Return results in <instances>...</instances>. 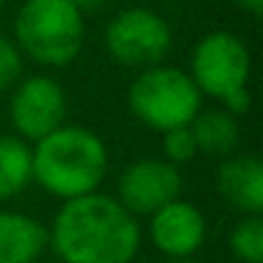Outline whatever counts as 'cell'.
<instances>
[{"label":"cell","mask_w":263,"mask_h":263,"mask_svg":"<svg viewBox=\"0 0 263 263\" xmlns=\"http://www.w3.org/2000/svg\"><path fill=\"white\" fill-rule=\"evenodd\" d=\"M8 93V119L24 142L34 145L67 124V90L57 78L34 72L21 78Z\"/></svg>","instance_id":"obj_7"},{"label":"cell","mask_w":263,"mask_h":263,"mask_svg":"<svg viewBox=\"0 0 263 263\" xmlns=\"http://www.w3.org/2000/svg\"><path fill=\"white\" fill-rule=\"evenodd\" d=\"M196 155H199V147H196L191 126H178V129L163 132V160L181 168V165L194 163Z\"/></svg>","instance_id":"obj_15"},{"label":"cell","mask_w":263,"mask_h":263,"mask_svg":"<svg viewBox=\"0 0 263 263\" xmlns=\"http://www.w3.org/2000/svg\"><path fill=\"white\" fill-rule=\"evenodd\" d=\"M24 72V57L11 36L0 34V93H8Z\"/></svg>","instance_id":"obj_16"},{"label":"cell","mask_w":263,"mask_h":263,"mask_svg":"<svg viewBox=\"0 0 263 263\" xmlns=\"http://www.w3.org/2000/svg\"><path fill=\"white\" fill-rule=\"evenodd\" d=\"M103 49L119 67L147 70L163 65L173 49V29L158 11L129 6L114 13L103 29Z\"/></svg>","instance_id":"obj_5"},{"label":"cell","mask_w":263,"mask_h":263,"mask_svg":"<svg viewBox=\"0 0 263 263\" xmlns=\"http://www.w3.org/2000/svg\"><path fill=\"white\" fill-rule=\"evenodd\" d=\"M201 101L204 96L189 70L165 62L140 70L126 88L129 114L160 135L168 129L189 126L201 111Z\"/></svg>","instance_id":"obj_4"},{"label":"cell","mask_w":263,"mask_h":263,"mask_svg":"<svg viewBox=\"0 0 263 263\" xmlns=\"http://www.w3.org/2000/svg\"><path fill=\"white\" fill-rule=\"evenodd\" d=\"M235 3L250 18H260V13H263V0H235Z\"/></svg>","instance_id":"obj_18"},{"label":"cell","mask_w":263,"mask_h":263,"mask_svg":"<svg viewBox=\"0 0 263 263\" xmlns=\"http://www.w3.org/2000/svg\"><path fill=\"white\" fill-rule=\"evenodd\" d=\"M227 245L240 263H263V214H242L230 230Z\"/></svg>","instance_id":"obj_14"},{"label":"cell","mask_w":263,"mask_h":263,"mask_svg":"<svg viewBox=\"0 0 263 263\" xmlns=\"http://www.w3.org/2000/svg\"><path fill=\"white\" fill-rule=\"evenodd\" d=\"M219 103H222L219 108H224V111H227V114H232L235 119H242V116H248V111H250V103H253L250 88H240V90L230 93L227 98H222Z\"/></svg>","instance_id":"obj_17"},{"label":"cell","mask_w":263,"mask_h":263,"mask_svg":"<svg viewBox=\"0 0 263 263\" xmlns=\"http://www.w3.org/2000/svg\"><path fill=\"white\" fill-rule=\"evenodd\" d=\"M209 235V222L204 212L186 201L176 199L147 217V237L155 250L173 260H186L196 255Z\"/></svg>","instance_id":"obj_9"},{"label":"cell","mask_w":263,"mask_h":263,"mask_svg":"<svg viewBox=\"0 0 263 263\" xmlns=\"http://www.w3.org/2000/svg\"><path fill=\"white\" fill-rule=\"evenodd\" d=\"M199 153L212 158H227L240 147V121L224 108H201L196 119L189 124Z\"/></svg>","instance_id":"obj_12"},{"label":"cell","mask_w":263,"mask_h":263,"mask_svg":"<svg viewBox=\"0 0 263 263\" xmlns=\"http://www.w3.org/2000/svg\"><path fill=\"white\" fill-rule=\"evenodd\" d=\"M183 173L163 158H140L129 163L116 178V201L140 217H150L165 204L181 199Z\"/></svg>","instance_id":"obj_8"},{"label":"cell","mask_w":263,"mask_h":263,"mask_svg":"<svg viewBox=\"0 0 263 263\" xmlns=\"http://www.w3.org/2000/svg\"><path fill=\"white\" fill-rule=\"evenodd\" d=\"M219 199L240 214L263 212V163L253 153H232L214 171Z\"/></svg>","instance_id":"obj_10"},{"label":"cell","mask_w":263,"mask_h":263,"mask_svg":"<svg viewBox=\"0 0 263 263\" xmlns=\"http://www.w3.org/2000/svg\"><path fill=\"white\" fill-rule=\"evenodd\" d=\"M72 3H75L78 11L85 16V13H96V11L106 8V6H108V0H72Z\"/></svg>","instance_id":"obj_19"},{"label":"cell","mask_w":263,"mask_h":263,"mask_svg":"<svg viewBox=\"0 0 263 263\" xmlns=\"http://www.w3.org/2000/svg\"><path fill=\"white\" fill-rule=\"evenodd\" d=\"M253 72V57L248 44L227 29H217L204 34L194 49L189 62V75L209 98H227L230 93L248 88Z\"/></svg>","instance_id":"obj_6"},{"label":"cell","mask_w":263,"mask_h":263,"mask_svg":"<svg viewBox=\"0 0 263 263\" xmlns=\"http://www.w3.org/2000/svg\"><path fill=\"white\" fill-rule=\"evenodd\" d=\"M34 183L60 201L93 191L108 176V147L98 132L80 124H62L31 145Z\"/></svg>","instance_id":"obj_2"},{"label":"cell","mask_w":263,"mask_h":263,"mask_svg":"<svg viewBox=\"0 0 263 263\" xmlns=\"http://www.w3.org/2000/svg\"><path fill=\"white\" fill-rule=\"evenodd\" d=\"M3 6H6V0H0V13H3Z\"/></svg>","instance_id":"obj_20"},{"label":"cell","mask_w":263,"mask_h":263,"mask_svg":"<svg viewBox=\"0 0 263 263\" xmlns=\"http://www.w3.org/2000/svg\"><path fill=\"white\" fill-rule=\"evenodd\" d=\"M47 235L62 263H132L142 248L140 219L103 191L62 201Z\"/></svg>","instance_id":"obj_1"},{"label":"cell","mask_w":263,"mask_h":263,"mask_svg":"<svg viewBox=\"0 0 263 263\" xmlns=\"http://www.w3.org/2000/svg\"><path fill=\"white\" fill-rule=\"evenodd\" d=\"M49 248L47 227L18 209H0V263H36Z\"/></svg>","instance_id":"obj_11"},{"label":"cell","mask_w":263,"mask_h":263,"mask_svg":"<svg viewBox=\"0 0 263 263\" xmlns=\"http://www.w3.org/2000/svg\"><path fill=\"white\" fill-rule=\"evenodd\" d=\"M13 44L39 67H67L85 47V16L72 0H24L13 16Z\"/></svg>","instance_id":"obj_3"},{"label":"cell","mask_w":263,"mask_h":263,"mask_svg":"<svg viewBox=\"0 0 263 263\" xmlns=\"http://www.w3.org/2000/svg\"><path fill=\"white\" fill-rule=\"evenodd\" d=\"M31 183V145L16 135H0V204L21 196Z\"/></svg>","instance_id":"obj_13"}]
</instances>
